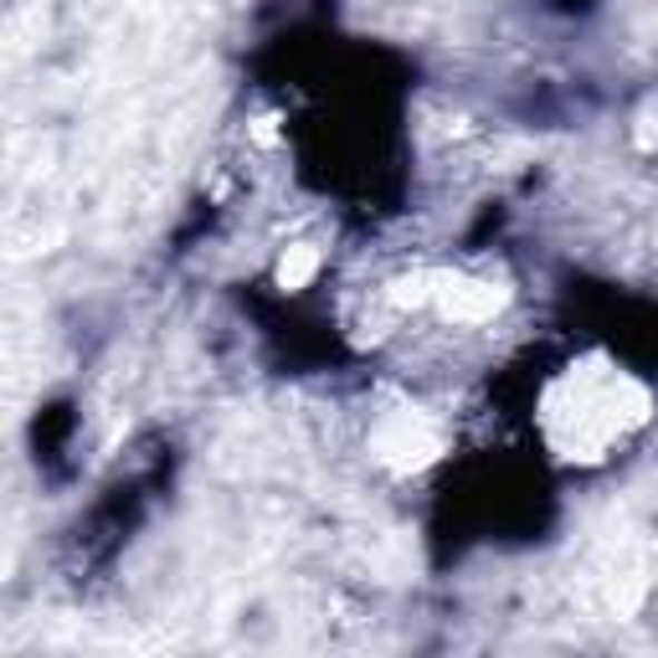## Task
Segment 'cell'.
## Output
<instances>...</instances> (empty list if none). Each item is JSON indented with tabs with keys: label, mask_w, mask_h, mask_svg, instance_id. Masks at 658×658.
<instances>
[{
	"label": "cell",
	"mask_w": 658,
	"mask_h": 658,
	"mask_svg": "<svg viewBox=\"0 0 658 658\" xmlns=\"http://www.w3.org/2000/svg\"><path fill=\"white\" fill-rule=\"evenodd\" d=\"M443 453V438L432 432L428 416L416 412H391L386 422L376 428V458L396 473H412V469H428L432 458Z\"/></svg>",
	"instance_id": "6da1fadb"
},
{
	"label": "cell",
	"mask_w": 658,
	"mask_h": 658,
	"mask_svg": "<svg viewBox=\"0 0 658 658\" xmlns=\"http://www.w3.org/2000/svg\"><path fill=\"white\" fill-rule=\"evenodd\" d=\"M432 304L458 324H484L504 310V288L479 283V278H458V273H438L432 278Z\"/></svg>",
	"instance_id": "7a4b0ae2"
},
{
	"label": "cell",
	"mask_w": 658,
	"mask_h": 658,
	"mask_svg": "<svg viewBox=\"0 0 658 658\" xmlns=\"http://www.w3.org/2000/svg\"><path fill=\"white\" fill-rule=\"evenodd\" d=\"M314 273H320V253H314L310 243L288 247V253L278 257V288H304Z\"/></svg>",
	"instance_id": "3957f363"
},
{
	"label": "cell",
	"mask_w": 658,
	"mask_h": 658,
	"mask_svg": "<svg viewBox=\"0 0 658 658\" xmlns=\"http://www.w3.org/2000/svg\"><path fill=\"white\" fill-rule=\"evenodd\" d=\"M432 278L438 273H406V278L391 283V304L396 310H422V304H432Z\"/></svg>",
	"instance_id": "277c9868"
}]
</instances>
